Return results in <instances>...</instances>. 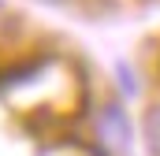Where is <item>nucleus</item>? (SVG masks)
Segmentation results:
<instances>
[{
    "mask_svg": "<svg viewBox=\"0 0 160 156\" xmlns=\"http://www.w3.org/2000/svg\"><path fill=\"white\" fill-rule=\"evenodd\" d=\"M89 141L101 156H134L138 149V123L130 115V104L116 93L97 100L89 108Z\"/></svg>",
    "mask_w": 160,
    "mask_h": 156,
    "instance_id": "nucleus-1",
    "label": "nucleus"
},
{
    "mask_svg": "<svg viewBox=\"0 0 160 156\" xmlns=\"http://www.w3.org/2000/svg\"><path fill=\"white\" fill-rule=\"evenodd\" d=\"M138 145L145 149V156H160V93H153L142 104V115H138Z\"/></svg>",
    "mask_w": 160,
    "mask_h": 156,
    "instance_id": "nucleus-2",
    "label": "nucleus"
},
{
    "mask_svg": "<svg viewBox=\"0 0 160 156\" xmlns=\"http://www.w3.org/2000/svg\"><path fill=\"white\" fill-rule=\"evenodd\" d=\"M138 67L130 63V60H116L112 63V89H116V97L127 100V104H134V100H142V82H138Z\"/></svg>",
    "mask_w": 160,
    "mask_h": 156,
    "instance_id": "nucleus-3",
    "label": "nucleus"
},
{
    "mask_svg": "<svg viewBox=\"0 0 160 156\" xmlns=\"http://www.w3.org/2000/svg\"><path fill=\"white\" fill-rule=\"evenodd\" d=\"M34 4H41V7H78V4H86V0H34Z\"/></svg>",
    "mask_w": 160,
    "mask_h": 156,
    "instance_id": "nucleus-4",
    "label": "nucleus"
}]
</instances>
